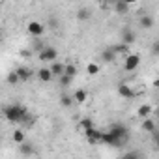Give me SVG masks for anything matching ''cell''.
Returning <instances> with one entry per match:
<instances>
[{"label": "cell", "mask_w": 159, "mask_h": 159, "mask_svg": "<svg viewBox=\"0 0 159 159\" xmlns=\"http://www.w3.org/2000/svg\"><path fill=\"white\" fill-rule=\"evenodd\" d=\"M2 114L4 118L10 122V124H25V125H32L34 124V118L30 116L28 109L23 107L21 103H11V105H6L2 109Z\"/></svg>", "instance_id": "obj_1"}, {"label": "cell", "mask_w": 159, "mask_h": 159, "mask_svg": "<svg viewBox=\"0 0 159 159\" xmlns=\"http://www.w3.org/2000/svg\"><path fill=\"white\" fill-rule=\"evenodd\" d=\"M109 129H111L112 135L116 137L118 146H124V144L129 140V129H127V125H124V124H112Z\"/></svg>", "instance_id": "obj_2"}, {"label": "cell", "mask_w": 159, "mask_h": 159, "mask_svg": "<svg viewBox=\"0 0 159 159\" xmlns=\"http://www.w3.org/2000/svg\"><path fill=\"white\" fill-rule=\"evenodd\" d=\"M140 66V54H137V52H129L125 58H124V69L125 71H135L137 67Z\"/></svg>", "instance_id": "obj_3"}, {"label": "cell", "mask_w": 159, "mask_h": 159, "mask_svg": "<svg viewBox=\"0 0 159 159\" xmlns=\"http://www.w3.org/2000/svg\"><path fill=\"white\" fill-rule=\"evenodd\" d=\"M26 32L32 36V38H41L45 34V25L39 23V21H30L26 25Z\"/></svg>", "instance_id": "obj_4"}, {"label": "cell", "mask_w": 159, "mask_h": 159, "mask_svg": "<svg viewBox=\"0 0 159 159\" xmlns=\"http://www.w3.org/2000/svg\"><path fill=\"white\" fill-rule=\"evenodd\" d=\"M56 56H58V51H56L54 47H51V45H45V47L39 51V60H41V62H54Z\"/></svg>", "instance_id": "obj_5"}, {"label": "cell", "mask_w": 159, "mask_h": 159, "mask_svg": "<svg viewBox=\"0 0 159 159\" xmlns=\"http://www.w3.org/2000/svg\"><path fill=\"white\" fill-rule=\"evenodd\" d=\"M135 39H137V34L131 30V28H122V32H120V41L122 43H125V45H131V43H135Z\"/></svg>", "instance_id": "obj_6"}, {"label": "cell", "mask_w": 159, "mask_h": 159, "mask_svg": "<svg viewBox=\"0 0 159 159\" xmlns=\"http://www.w3.org/2000/svg\"><path fill=\"white\" fill-rule=\"evenodd\" d=\"M118 94H120V98H124V99H133V98L137 96L135 90H131V86L125 84V83H120V84H118Z\"/></svg>", "instance_id": "obj_7"}, {"label": "cell", "mask_w": 159, "mask_h": 159, "mask_svg": "<svg viewBox=\"0 0 159 159\" xmlns=\"http://www.w3.org/2000/svg\"><path fill=\"white\" fill-rule=\"evenodd\" d=\"M101 133H103V131H99L98 127H94V129L86 131L84 137H86V140H88L90 144H101Z\"/></svg>", "instance_id": "obj_8"}, {"label": "cell", "mask_w": 159, "mask_h": 159, "mask_svg": "<svg viewBox=\"0 0 159 159\" xmlns=\"http://www.w3.org/2000/svg\"><path fill=\"white\" fill-rule=\"evenodd\" d=\"M101 144H107V146H118V140H116V137L112 135L111 129H107V131L101 133Z\"/></svg>", "instance_id": "obj_9"}, {"label": "cell", "mask_w": 159, "mask_h": 159, "mask_svg": "<svg viewBox=\"0 0 159 159\" xmlns=\"http://www.w3.org/2000/svg\"><path fill=\"white\" fill-rule=\"evenodd\" d=\"M17 73H19V77H21V81H23V83L30 81V79L34 77V71H32L28 66H19V67H17Z\"/></svg>", "instance_id": "obj_10"}, {"label": "cell", "mask_w": 159, "mask_h": 159, "mask_svg": "<svg viewBox=\"0 0 159 159\" xmlns=\"http://www.w3.org/2000/svg\"><path fill=\"white\" fill-rule=\"evenodd\" d=\"M153 111H155V109H153L152 105H148V103H144V105H140V107L137 109V116L144 120V118H148V116H152V114H153Z\"/></svg>", "instance_id": "obj_11"}, {"label": "cell", "mask_w": 159, "mask_h": 159, "mask_svg": "<svg viewBox=\"0 0 159 159\" xmlns=\"http://www.w3.org/2000/svg\"><path fill=\"white\" fill-rule=\"evenodd\" d=\"M116 56H118V54H116V51H114L112 47H109V49H105V51L101 52V60H103L105 64H112V62L116 60Z\"/></svg>", "instance_id": "obj_12"}, {"label": "cell", "mask_w": 159, "mask_h": 159, "mask_svg": "<svg viewBox=\"0 0 159 159\" xmlns=\"http://www.w3.org/2000/svg\"><path fill=\"white\" fill-rule=\"evenodd\" d=\"M142 131H146V133H153L155 129H157V124H155V120L152 118V116H148V118H144L142 120Z\"/></svg>", "instance_id": "obj_13"}, {"label": "cell", "mask_w": 159, "mask_h": 159, "mask_svg": "<svg viewBox=\"0 0 159 159\" xmlns=\"http://www.w3.org/2000/svg\"><path fill=\"white\" fill-rule=\"evenodd\" d=\"M129 6L131 4H127L125 0H116V2H114V11L120 13V15H127L129 13Z\"/></svg>", "instance_id": "obj_14"}, {"label": "cell", "mask_w": 159, "mask_h": 159, "mask_svg": "<svg viewBox=\"0 0 159 159\" xmlns=\"http://www.w3.org/2000/svg\"><path fill=\"white\" fill-rule=\"evenodd\" d=\"M73 99H75V103L83 105V103H86V99H88V92H86L84 88H79V90L73 92Z\"/></svg>", "instance_id": "obj_15"}, {"label": "cell", "mask_w": 159, "mask_h": 159, "mask_svg": "<svg viewBox=\"0 0 159 159\" xmlns=\"http://www.w3.org/2000/svg\"><path fill=\"white\" fill-rule=\"evenodd\" d=\"M52 77H54V75H52L51 67H41V69H38V79H39L41 83H49Z\"/></svg>", "instance_id": "obj_16"}, {"label": "cell", "mask_w": 159, "mask_h": 159, "mask_svg": "<svg viewBox=\"0 0 159 159\" xmlns=\"http://www.w3.org/2000/svg\"><path fill=\"white\" fill-rule=\"evenodd\" d=\"M51 71H52V75H54V77H60V75H64V73H66V64H64V62L54 60V62L51 64Z\"/></svg>", "instance_id": "obj_17"}, {"label": "cell", "mask_w": 159, "mask_h": 159, "mask_svg": "<svg viewBox=\"0 0 159 159\" xmlns=\"http://www.w3.org/2000/svg\"><path fill=\"white\" fill-rule=\"evenodd\" d=\"M153 23H155V21H153L152 15H142V17L139 19V26H140L142 30H150V28L153 26Z\"/></svg>", "instance_id": "obj_18"}, {"label": "cell", "mask_w": 159, "mask_h": 159, "mask_svg": "<svg viewBox=\"0 0 159 159\" xmlns=\"http://www.w3.org/2000/svg\"><path fill=\"white\" fill-rule=\"evenodd\" d=\"M96 125H94V122L90 120V118H83L81 122H79V125H77V129L81 131V133H86V131H90V129H94Z\"/></svg>", "instance_id": "obj_19"}, {"label": "cell", "mask_w": 159, "mask_h": 159, "mask_svg": "<svg viewBox=\"0 0 159 159\" xmlns=\"http://www.w3.org/2000/svg\"><path fill=\"white\" fill-rule=\"evenodd\" d=\"M77 19L81 21V23L90 21V19H92V11H90L88 8H81V10H77Z\"/></svg>", "instance_id": "obj_20"}, {"label": "cell", "mask_w": 159, "mask_h": 159, "mask_svg": "<svg viewBox=\"0 0 159 159\" xmlns=\"http://www.w3.org/2000/svg\"><path fill=\"white\" fill-rule=\"evenodd\" d=\"M19 83H23V81H21V77H19V73H17V69H13V71H10V73H8V84H11V86H15V84H19Z\"/></svg>", "instance_id": "obj_21"}, {"label": "cell", "mask_w": 159, "mask_h": 159, "mask_svg": "<svg viewBox=\"0 0 159 159\" xmlns=\"http://www.w3.org/2000/svg\"><path fill=\"white\" fill-rule=\"evenodd\" d=\"M75 77H71V75H67V73H64V75H60L58 77V84L62 86V88H67L69 84H71V81H73Z\"/></svg>", "instance_id": "obj_22"}, {"label": "cell", "mask_w": 159, "mask_h": 159, "mask_svg": "<svg viewBox=\"0 0 159 159\" xmlns=\"http://www.w3.org/2000/svg\"><path fill=\"white\" fill-rule=\"evenodd\" d=\"M127 47H129V45H125V43H122V41H120V43H118V45H114L112 49L116 51V54H120V56H124V58H125V56L129 54V49H127Z\"/></svg>", "instance_id": "obj_23"}, {"label": "cell", "mask_w": 159, "mask_h": 159, "mask_svg": "<svg viewBox=\"0 0 159 159\" xmlns=\"http://www.w3.org/2000/svg\"><path fill=\"white\" fill-rule=\"evenodd\" d=\"M11 139H13V142H15V144H23L26 137H25V131H23V129H15V131H13V135H11Z\"/></svg>", "instance_id": "obj_24"}, {"label": "cell", "mask_w": 159, "mask_h": 159, "mask_svg": "<svg viewBox=\"0 0 159 159\" xmlns=\"http://www.w3.org/2000/svg\"><path fill=\"white\" fill-rule=\"evenodd\" d=\"M19 150H21V153H23V155H32V153H36V152H34V148H32V144H28L26 140H25L23 144H19Z\"/></svg>", "instance_id": "obj_25"}, {"label": "cell", "mask_w": 159, "mask_h": 159, "mask_svg": "<svg viewBox=\"0 0 159 159\" xmlns=\"http://www.w3.org/2000/svg\"><path fill=\"white\" fill-rule=\"evenodd\" d=\"M99 71H101V66L96 64V62H90V64L86 66V73H88V75H98Z\"/></svg>", "instance_id": "obj_26"}, {"label": "cell", "mask_w": 159, "mask_h": 159, "mask_svg": "<svg viewBox=\"0 0 159 159\" xmlns=\"http://www.w3.org/2000/svg\"><path fill=\"white\" fill-rule=\"evenodd\" d=\"M73 103H75L73 96H67V94H64V96L60 98V105H62V107H66V109H67V107H71Z\"/></svg>", "instance_id": "obj_27"}, {"label": "cell", "mask_w": 159, "mask_h": 159, "mask_svg": "<svg viewBox=\"0 0 159 159\" xmlns=\"http://www.w3.org/2000/svg\"><path fill=\"white\" fill-rule=\"evenodd\" d=\"M66 73L71 77H77V66L75 64H66Z\"/></svg>", "instance_id": "obj_28"}, {"label": "cell", "mask_w": 159, "mask_h": 159, "mask_svg": "<svg viewBox=\"0 0 159 159\" xmlns=\"http://www.w3.org/2000/svg\"><path fill=\"white\" fill-rule=\"evenodd\" d=\"M152 54H153V56H159V39L153 41V45H152Z\"/></svg>", "instance_id": "obj_29"}, {"label": "cell", "mask_w": 159, "mask_h": 159, "mask_svg": "<svg viewBox=\"0 0 159 159\" xmlns=\"http://www.w3.org/2000/svg\"><path fill=\"white\" fill-rule=\"evenodd\" d=\"M152 135H153V144H155V148H157V150H159V131H157V129H155V131H153V133H152Z\"/></svg>", "instance_id": "obj_30"}, {"label": "cell", "mask_w": 159, "mask_h": 159, "mask_svg": "<svg viewBox=\"0 0 159 159\" xmlns=\"http://www.w3.org/2000/svg\"><path fill=\"white\" fill-rule=\"evenodd\" d=\"M153 116H155V118H157V120H159V107H157V109H155V111H153Z\"/></svg>", "instance_id": "obj_31"}, {"label": "cell", "mask_w": 159, "mask_h": 159, "mask_svg": "<svg viewBox=\"0 0 159 159\" xmlns=\"http://www.w3.org/2000/svg\"><path fill=\"white\" fill-rule=\"evenodd\" d=\"M153 88H159V79H155V81H153Z\"/></svg>", "instance_id": "obj_32"}, {"label": "cell", "mask_w": 159, "mask_h": 159, "mask_svg": "<svg viewBox=\"0 0 159 159\" xmlns=\"http://www.w3.org/2000/svg\"><path fill=\"white\" fill-rule=\"evenodd\" d=\"M103 2H105V6H107V4H114L116 0H103Z\"/></svg>", "instance_id": "obj_33"}, {"label": "cell", "mask_w": 159, "mask_h": 159, "mask_svg": "<svg viewBox=\"0 0 159 159\" xmlns=\"http://www.w3.org/2000/svg\"><path fill=\"white\" fill-rule=\"evenodd\" d=\"M125 2H127V4H137L139 0H125Z\"/></svg>", "instance_id": "obj_34"}, {"label": "cell", "mask_w": 159, "mask_h": 159, "mask_svg": "<svg viewBox=\"0 0 159 159\" xmlns=\"http://www.w3.org/2000/svg\"><path fill=\"white\" fill-rule=\"evenodd\" d=\"M41 2H43V0H41Z\"/></svg>", "instance_id": "obj_35"}]
</instances>
